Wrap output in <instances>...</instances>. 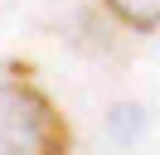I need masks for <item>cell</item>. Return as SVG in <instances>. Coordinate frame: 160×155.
I'll return each mask as SVG.
<instances>
[{"label": "cell", "mask_w": 160, "mask_h": 155, "mask_svg": "<svg viewBox=\"0 0 160 155\" xmlns=\"http://www.w3.org/2000/svg\"><path fill=\"white\" fill-rule=\"evenodd\" d=\"M73 150V126L53 97L29 78L0 82V155H63Z\"/></svg>", "instance_id": "obj_1"}, {"label": "cell", "mask_w": 160, "mask_h": 155, "mask_svg": "<svg viewBox=\"0 0 160 155\" xmlns=\"http://www.w3.org/2000/svg\"><path fill=\"white\" fill-rule=\"evenodd\" d=\"M102 5H107V15L117 24L136 29V34H155L160 29V0H102Z\"/></svg>", "instance_id": "obj_2"}]
</instances>
